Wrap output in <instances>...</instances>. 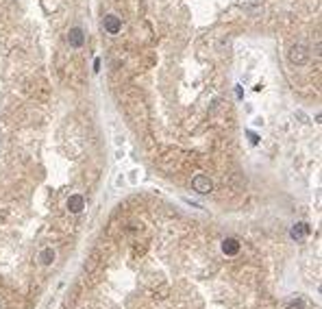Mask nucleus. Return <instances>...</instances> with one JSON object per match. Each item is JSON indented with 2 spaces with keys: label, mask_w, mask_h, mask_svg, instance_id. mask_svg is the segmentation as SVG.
<instances>
[{
  "label": "nucleus",
  "mask_w": 322,
  "mask_h": 309,
  "mask_svg": "<svg viewBox=\"0 0 322 309\" xmlns=\"http://www.w3.org/2000/svg\"><path fill=\"white\" fill-rule=\"evenodd\" d=\"M192 187L198 194H209L211 190H214V183H211V179L209 176H205V174H196L194 179H192Z\"/></svg>",
  "instance_id": "obj_1"
},
{
  "label": "nucleus",
  "mask_w": 322,
  "mask_h": 309,
  "mask_svg": "<svg viewBox=\"0 0 322 309\" xmlns=\"http://www.w3.org/2000/svg\"><path fill=\"white\" fill-rule=\"evenodd\" d=\"M290 59H292V63H296V65H305L309 59V51L303 46V44H296V46H292V51H290Z\"/></svg>",
  "instance_id": "obj_2"
},
{
  "label": "nucleus",
  "mask_w": 322,
  "mask_h": 309,
  "mask_svg": "<svg viewBox=\"0 0 322 309\" xmlns=\"http://www.w3.org/2000/svg\"><path fill=\"white\" fill-rule=\"evenodd\" d=\"M102 26H105V31L109 33V35H118L120 29H122V22H120L118 15H105Z\"/></svg>",
  "instance_id": "obj_3"
},
{
  "label": "nucleus",
  "mask_w": 322,
  "mask_h": 309,
  "mask_svg": "<svg viewBox=\"0 0 322 309\" xmlns=\"http://www.w3.org/2000/svg\"><path fill=\"white\" fill-rule=\"evenodd\" d=\"M83 42H85V33L81 31V29H72L70 31V35H68V44L72 48H81L83 46Z\"/></svg>",
  "instance_id": "obj_4"
},
{
  "label": "nucleus",
  "mask_w": 322,
  "mask_h": 309,
  "mask_svg": "<svg viewBox=\"0 0 322 309\" xmlns=\"http://www.w3.org/2000/svg\"><path fill=\"white\" fill-rule=\"evenodd\" d=\"M222 251H225V255H237L239 253V242L233 240V237H229V240L222 242Z\"/></svg>",
  "instance_id": "obj_5"
},
{
  "label": "nucleus",
  "mask_w": 322,
  "mask_h": 309,
  "mask_svg": "<svg viewBox=\"0 0 322 309\" xmlns=\"http://www.w3.org/2000/svg\"><path fill=\"white\" fill-rule=\"evenodd\" d=\"M85 205V201H83V196H79V194H74V196H70V201H68V209L72 213H79L81 209H83Z\"/></svg>",
  "instance_id": "obj_6"
},
{
  "label": "nucleus",
  "mask_w": 322,
  "mask_h": 309,
  "mask_svg": "<svg viewBox=\"0 0 322 309\" xmlns=\"http://www.w3.org/2000/svg\"><path fill=\"white\" fill-rule=\"evenodd\" d=\"M309 233V227H307V222H298L296 227H292V231H290V235L294 237V240H303L305 235Z\"/></svg>",
  "instance_id": "obj_7"
},
{
  "label": "nucleus",
  "mask_w": 322,
  "mask_h": 309,
  "mask_svg": "<svg viewBox=\"0 0 322 309\" xmlns=\"http://www.w3.org/2000/svg\"><path fill=\"white\" fill-rule=\"evenodd\" d=\"M40 259H42V263H46V266H48V263H52V259H54V251H52V248H46V251H44L42 255H40Z\"/></svg>",
  "instance_id": "obj_8"
},
{
  "label": "nucleus",
  "mask_w": 322,
  "mask_h": 309,
  "mask_svg": "<svg viewBox=\"0 0 322 309\" xmlns=\"http://www.w3.org/2000/svg\"><path fill=\"white\" fill-rule=\"evenodd\" d=\"M248 137H250V142H253V144H257V142H259V137H257V135H255V133H253V131H248Z\"/></svg>",
  "instance_id": "obj_9"
},
{
  "label": "nucleus",
  "mask_w": 322,
  "mask_h": 309,
  "mask_svg": "<svg viewBox=\"0 0 322 309\" xmlns=\"http://www.w3.org/2000/svg\"><path fill=\"white\" fill-rule=\"evenodd\" d=\"M290 309H303V303H294V305H290Z\"/></svg>",
  "instance_id": "obj_10"
}]
</instances>
